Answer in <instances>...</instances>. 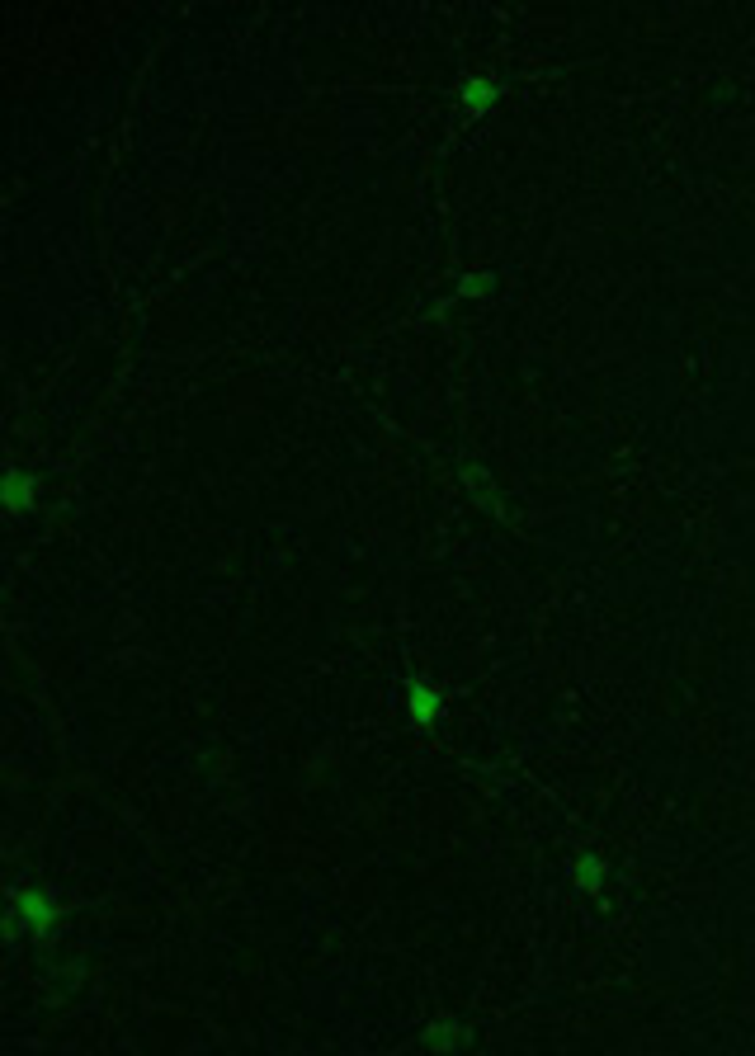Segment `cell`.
Here are the masks:
<instances>
[{"label":"cell","instance_id":"8992f818","mask_svg":"<svg viewBox=\"0 0 755 1056\" xmlns=\"http://www.w3.org/2000/svg\"><path fill=\"white\" fill-rule=\"evenodd\" d=\"M604 858L600 854H581L576 858V868H571V882H576V891H586V896H604Z\"/></svg>","mask_w":755,"mask_h":1056},{"label":"cell","instance_id":"52a82bcc","mask_svg":"<svg viewBox=\"0 0 755 1056\" xmlns=\"http://www.w3.org/2000/svg\"><path fill=\"white\" fill-rule=\"evenodd\" d=\"M463 481L472 486V500H477L482 510H491L496 519H501L505 510H501V495H496V481H491L487 472H482V467H463Z\"/></svg>","mask_w":755,"mask_h":1056},{"label":"cell","instance_id":"5b68a950","mask_svg":"<svg viewBox=\"0 0 755 1056\" xmlns=\"http://www.w3.org/2000/svg\"><path fill=\"white\" fill-rule=\"evenodd\" d=\"M425 1047H435V1052H453V1047H468L472 1042V1033L463 1028V1023H453V1019H435L430 1028H425Z\"/></svg>","mask_w":755,"mask_h":1056},{"label":"cell","instance_id":"6da1fadb","mask_svg":"<svg viewBox=\"0 0 755 1056\" xmlns=\"http://www.w3.org/2000/svg\"><path fill=\"white\" fill-rule=\"evenodd\" d=\"M57 915H62V906L52 901L48 891L38 887H19L15 896H10V920H5V929L10 934H19V929H29V934H48L52 924H57Z\"/></svg>","mask_w":755,"mask_h":1056},{"label":"cell","instance_id":"3957f363","mask_svg":"<svg viewBox=\"0 0 755 1056\" xmlns=\"http://www.w3.org/2000/svg\"><path fill=\"white\" fill-rule=\"evenodd\" d=\"M29 505H38V477H29V472L10 467V472H5V510H10V514H24Z\"/></svg>","mask_w":755,"mask_h":1056},{"label":"cell","instance_id":"ba28073f","mask_svg":"<svg viewBox=\"0 0 755 1056\" xmlns=\"http://www.w3.org/2000/svg\"><path fill=\"white\" fill-rule=\"evenodd\" d=\"M491 288H496L491 274H468V279L458 283V297H482V293H491Z\"/></svg>","mask_w":755,"mask_h":1056},{"label":"cell","instance_id":"277c9868","mask_svg":"<svg viewBox=\"0 0 755 1056\" xmlns=\"http://www.w3.org/2000/svg\"><path fill=\"white\" fill-rule=\"evenodd\" d=\"M458 99H463V109L477 118V114H487L491 104L501 99V85L491 81V76H468V81H463V90H458Z\"/></svg>","mask_w":755,"mask_h":1056},{"label":"cell","instance_id":"7a4b0ae2","mask_svg":"<svg viewBox=\"0 0 755 1056\" xmlns=\"http://www.w3.org/2000/svg\"><path fill=\"white\" fill-rule=\"evenodd\" d=\"M406 708H411V722L416 726H435L439 712H444V698H439V689H430L425 679H411V684H406Z\"/></svg>","mask_w":755,"mask_h":1056}]
</instances>
